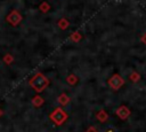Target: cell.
Masks as SVG:
<instances>
[{
	"label": "cell",
	"instance_id": "obj_3",
	"mask_svg": "<svg viewBox=\"0 0 146 132\" xmlns=\"http://www.w3.org/2000/svg\"><path fill=\"white\" fill-rule=\"evenodd\" d=\"M110 85H111V87L112 88H114V90H117L119 87H121L122 85H123V79L119 76V75H114L111 79H110Z\"/></svg>",
	"mask_w": 146,
	"mask_h": 132
},
{
	"label": "cell",
	"instance_id": "obj_9",
	"mask_svg": "<svg viewBox=\"0 0 146 132\" xmlns=\"http://www.w3.org/2000/svg\"><path fill=\"white\" fill-rule=\"evenodd\" d=\"M0 116H1V110H0Z\"/></svg>",
	"mask_w": 146,
	"mask_h": 132
},
{
	"label": "cell",
	"instance_id": "obj_4",
	"mask_svg": "<svg viewBox=\"0 0 146 132\" xmlns=\"http://www.w3.org/2000/svg\"><path fill=\"white\" fill-rule=\"evenodd\" d=\"M116 114H117V116L120 117V118H122V119H125L128 116H129V114H130V111H129V109L127 108V107H124V106H121L117 110H116Z\"/></svg>",
	"mask_w": 146,
	"mask_h": 132
},
{
	"label": "cell",
	"instance_id": "obj_8",
	"mask_svg": "<svg viewBox=\"0 0 146 132\" xmlns=\"http://www.w3.org/2000/svg\"><path fill=\"white\" fill-rule=\"evenodd\" d=\"M87 132H97V131H95V129H94V127H91V129H89ZM106 132H112V130H110V131H106Z\"/></svg>",
	"mask_w": 146,
	"mask_h": 132
},
{
	"label": "cell",
	"instance_id": "obj_5",
	"mask_svg": "<svg viewBox=\"0 0 146 132\" xmlns=\"http://www.w3.org/2000/svg\"><path fill=\"white\" fill-rule=\"evenodd\" d=\"M97 118H98L100 122H104V121H106V119H107V114H106L104 110H102V111H99V112H98Z\"/></svg>",
	"mask_w": 146,
	"mask_h": 132
},
{
	"label": "cell",
	"instance_id": "obj_6",
	"mask_svg": "<svg viewBox=\"0 0 146 132\" xmlns=\"http://www.w3.org/2000/svg\"><path fill=\"white\" fill-rule=\"evenodd\" d=\"M58 101H59L62 104H66V103L70 101V99H68V98H67L65 94H62V95L58 98Z\"/></svg>",
	"mask_w": 146,
	"mask_h": 132
},
{
	"label": "cell",
	"instance_id": "obj_7",
	"mask_svg": "<svg viewBox=\"0 0 146 132\" xmlns=\"http://www.w3.org/2000/svg\"><path fill=\"white\" fill-rule=\"evenodd\" d=\"M42 102H43V100H42L40 96H35V98L33 99V104H34L35 107H39L40 104H42Z\"/></svg>",
	"mask_w": 146,
	"mask_h": 132
},
{
	"label": "cell",
	"instance_id": "obj_1",
	"mask_svg": "<svg viewBox=\"0 0 146 132\" xmlns=\"http://www.w3.org/2000/svg\"><path fill=\"white\" fill-rule=\"evenodd\" d=\"M30 85L36 91V92H42L46 86L48 85V79L41 75V73H36L31 80H30Z\"/></svg>",
	"mask_w": 146,
	"mask_h": 132
},
{
	"label": "cell",
	"instance_id": "obj_2",
	"mask_svg": "<svg viewBox=\"0 0 146 132\" xmlns=\"http://www.w3.org/2000/svg\"><path fill=\"white\" fill-rule=\"evenodd\" d=\"M66 118H67L66 112H65L63 109H60V108L55 109V110L51 112V115H50V119H51L56 125H60V124H63V123L65 122Z\"/></svg>",
	"mask_w": 146,
	"mask_h": 132
}]
</instances>
